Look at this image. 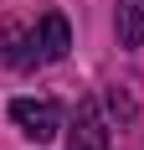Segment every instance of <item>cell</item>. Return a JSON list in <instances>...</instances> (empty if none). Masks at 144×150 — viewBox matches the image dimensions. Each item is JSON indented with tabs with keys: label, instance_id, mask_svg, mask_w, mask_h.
<instances>
[{
	"label": "cell",
	"instance_id": "6",
	"mask_svg": "<svg viewBox=\"0 0 144 150\" xmlns=\"http://www.w3.org/2000/svg\"><path fill=\"white\" fill-rule=\"evenodd\" d=\"M108 109L118 114V124H129V114H134V109H129V93H124V88H108Z\"/></svg>",
	"mask_w": 144,
	"mask_h": 150
},
{
	"label": "cell",
	"instance_id": "3",
	"mask_svg": "<svg viewBox=\"0 0 144 150\" xmlns=\"http://www.w3.org/2000/svg\"><path fill=\"white\" fill-rule=\"evenodd\" d=\"M67 150H108V124H103V114H98V104H93V98H82V104H77V119H72Z\"/></svg>",
	"mask_w": 144,
	"mask_h": 150
},
{
	"label": "cell",
	"instance_id": "4",
	"mask_svg": "<svg viewBox=\"0 0 144 150\" xmlns=\"http://www.w3.org/2000/svg\"><path fill=\"white\" fill-rule=\"evenodd\" d=\"M0 62H10V67H31L36 52H31V31L10 16H0Z\"/></svg>",
	"mask_w": 144,
	"mask_h": 150
},
{
	"label": "cell",
	"instance_id": "5",
	"mask_svg": "<svg viewBox=\"0 0 144 150\" xmlns=\"http://www.w3.org/2000/svg\"><path fill=\"white\" fill-rule=\"evenodd\" d=\"M113 26H118V42L124 47H139L144 42V0H118Z\"/></svg>",
	"mask_w": 144,
	"mask_h": 150
},
{
	"label": "cell",
	"instance_id": "1",
	"mask_svg": "<svg viewBox=\"0 0 144 150\" xmlns=\"http://www.w3.org/2000/svg\"><path fill=\"white\" fill-rule=\"evenodd\" d=\"M10 119L21 124L26 140L46 145V140H57V129H62V109L52 104V98H15V104H10Z\"/></svg>",
	"mask_w": 144,
	"mask_h": 150
},
{
	"label": "cell",
	"instance_id": "2",
	"mask_svg": "<svg viewBox=\"0 0 144 150\" xmlns=\"http://www.w3.org/2000/svg\"><path fill=\"white\" fill-rule=\"evenodd\" d=\"M72 47V31H67V16L62 11H46L36 26H31V52H36V62H62Z\"/></svg>",
	"mask_w": 144,
	"mask_h": 150
}]
</instances>
